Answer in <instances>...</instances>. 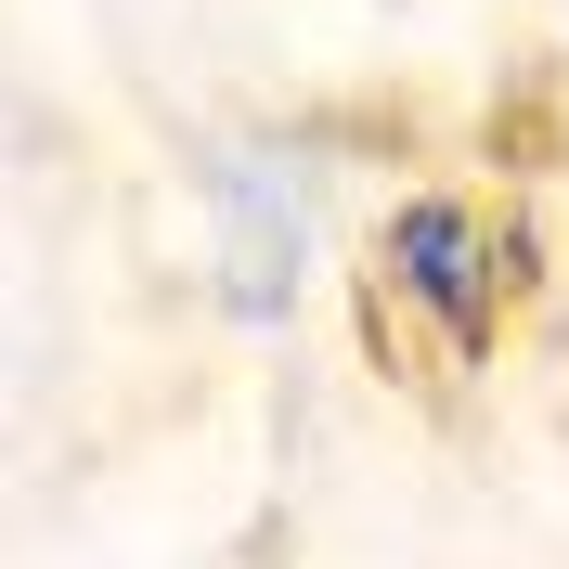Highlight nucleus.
<instances>
[{
  "mask_svg": "<svg viewBox=\"0 0 569 569\" xmlns=\"http://www.w3.org/2000/svg\"><path fill=\"white\" fill-rule=\"evenodd\" d=\"M389 272L453 323V350H492V247H479V220H466V208H440V194L401 208V220H389Z\"/></svg>",
  "mask_w": 569,
  "mask_h": 569,
  "instance_id": "f257e3e1",
  "label": "nucleus"
}]
</instances>
